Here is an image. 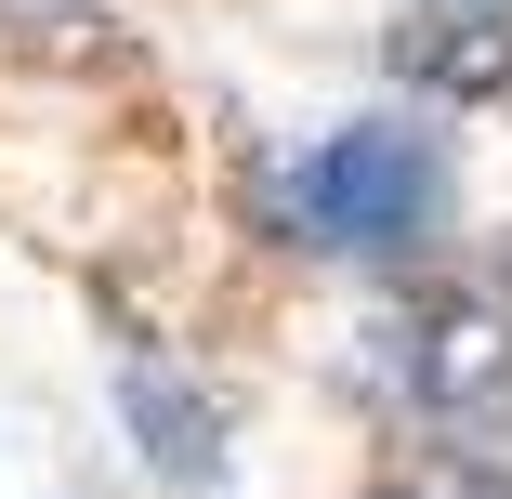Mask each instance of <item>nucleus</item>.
Instances as JSON below:
<instances>
[{"label": "nucleus", "instance_id": "nucleus-1", "mask_svg": "<svg viewBox=\"0 0 512 499\" xmlns=\"http://www.w3.org/2000/svg\"><path fill=\"white\" fill-rule=\"evenodd\" d=\"M289 197H302V224H316L329 250H407V237H434V211H447V158L421 132L368 119V132H329L316 158H302Z\"/></svg>", "mask_w": 512, "mask_h": 499}, {"label": "nucleus", "instance_id": "nucleus-2", "mask_svg": "<svg viewBox=\"0 0 512 499\" xmlns=\"http://www.w3.org/2000/svg\"><path fill=\"white\" fill-rule=\"evenodd\" d=\"M394 381L421 394L434 421H473L512 394V316L499 303H460V289H434V303L394 316Z\"/></svg>", "mask_w": 512, "mask_h": 499}, {"label": "nucleus", "instance_id": "nucleus-3", "mask_svg": "<svg viewBox=\"0 0 512 499\" xmlns=\"http://www.w3.org/2000/svg\"><path fill=\"white\" fill-rule=\"evenodd\" d=\"M119 434L145 447L158 486H224V421H211V394H197L171 355H119Z\"/></svg>", "mask_w": 512, "mask_h": 499}, {"label": "nucleus", "instance_id": "nucleus-4", "mask_svg": "<svg viewBox=\"0 0 512 499\" xmlns=\"http://www.w3.org/2000/svg\"><path fill=\"white\" fill-rule=\"evenodd\" d=\"M512 66V27H473V40H421V79H447V92H486Z\"/></svg>", "mask_w": 512, "mask_h": 499}]
</instances>
